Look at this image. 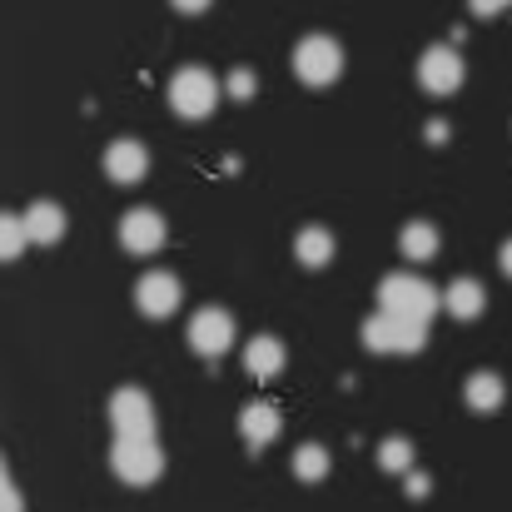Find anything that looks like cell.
I'll list each match as a JSON object with an SVG mask.
<instances>
[{
    "label": "cell",
    "instance_id": "cell-1",
    "mask_svg": "<svg viewBox=\"0 0 512 512\" xmlns=\"http://www.w3.org/2000/svg\"><path fill=\"white\" fill-rule=\"evenodd\" d=\"M110 468H115L120 483H130V488H150V483H160V473H165V448L155 443V433L115 438V448H110Z\"/></svg>",
    "mask_w": 512,
    "mask_h": 512
},
{
    "label": "cell",
    "instance_id": "cell-2",
    "mask_svg": "<svg viewBox=\"0 0 512 512\" xmlns=\"http://www.w3.org/2000/svg\"><path fill=\"white\" fill-rule=\"evenodd\" d=\"M378 309L403 314V319H423V324H428V319L443 309V294H438L428 279H418V274L398 269V274H388V279L378 284Z\"/></svg>",
    "mask_w": 512,
    "mask_h": 512
},
{
    "label": "cell",
    "instance_id": "cell-3",
    "mask_svg": "<svg viewBox=\"0 0 512 512\" xmlns=\"http://www.w3.org/2000/svg\"><path fill=\"white\" fill-rule=\"evenodd\" d=\"M170 110L184 120H209L219 110V80L204 65H184L170 80Z\"/></svg>",
    "mask_w": 512,
    "mask_h": 512
},
{
    "label": "cell",
    "instance_id": "cell-4",
    "mask_svg": "<svg viewBox=\"0 0 512 512\" xmlns=\"http://www.w3.org/2000/svg\"><path fill=\"white\" fill-rule=\"evenodd\" d=\"M294 75H299L304 85H314V90L334 85L343 75V45L334 35H304V40L294 45Z\"/></svg>",
    "mask_w": 512,
    "mask_h": 512
},
{
    "label": "cell",
    "instance_id": "cell-5",
    "mask_svg": "<svg viewBox=\"0 0 512 512\" xmlns=\"http://www.w3.org/2000/svg\"><path fill=\"white\" fill-rule=\"evenodd\" d=\"M363 343H368L373 353H418V348L428 343V324L378 309V314L363 324Z\"/></svg>",
    "mask_w": 512,
    "mask_h": 512
},
{
    "label": "cell",
    "instance_id": "cell-6",
    "mask_svg": "<svg viewBox=\"0 0 512 512\" xmlns=\"http://www.w3.org/2000/svg\"><path fill=\"white\" fill-rule=\"evenodd\" d=\"M463 80H468V65H463V55H458L453 45H428V50H423V60H418V85H423L428 95H453V90H463Z\"/></svg>",
    "mask_w": 512,
    "mask_h": 512
},
{
    "label": "cell",
    "instance_id": "cell-7",
    "mask_svg": "<svg viewBox=\"0 0 512 512\" xmlns=\"http://www.w3.org/2000/svg\"><path fill=\"white\" fill-rule=\"evenodd\" d=\"M110 428H115V438L155 433V403H150V393L135 388V383L115 388V398H110Z\"/></svg>",
    "mask_w": 512,
    "mask_h": 512
},
{
    "label": "cell",
    "instance_id": "cell-8",
    "mask_svg": "<svg viewBox=\"0 0 512 512\" xmlns=\"http://www.w3.org/2000/svg\"><path fill=\"white\" fill-rule=\"evenodd\" d=\"M165 239H170V224H165L160 209H130L120 219V249L125 254H160Z\"/></svg>",
    "mask_w": 512,
    "mask_h": 512
},
{
    "label": "cell",
    "instance_id": "cell-9",
    "mask_svg": "<svg viewBox=\"0 0 512 512\" xmlns=\"http://www.w3.org/2000/svg\"><path fill=\"white\" fill-rule=\"evenodd\" d=\"M135 304H140L145 319H170L174 309L184 304V284L174 279L170 269H150V274H140V284H135Z\"/></svg>",
    "mask_w": 512,
    "mask_h": 512
},
{
    "label": "cell",
    "instance_id": "cell-10",
    "mask_svg": "<svg viewBox=\"0 0 512 512\" xmlns=\"http://www.w3.org/2000/svg\"><path fill=\"white\" fill-rule=\"evenodd\" d=\"M189 348L204 358H219L224 348H234V319L229 309H199L189 319Z\"/></svg>",
    "mask_w": 512,
    "mask_h": 512
},
{
    "label": "cell",
    "instance_id": "cell-11",
    "mask_svg": "<svg viewBox=\"0 0 512 512\" xmlns=\"http://www.w3.org/2000/svg\"><path fill=\"white\" fill-rule=\"evenodd\" d=\"M239 433H244L249 448H269V443H279V433H284V413H279L274 403L254 398V403H244V413H239Z\"/></svg>",
    "mask_w": 512,
    "mask_h": 512
},
{
    "label": "cell",
    "instance_id": "cell-12",
    "mask_svg": "<svg viewBox=\"0 0 512 512\" xmlns=\"http://www.w3.org/2000/svg\"><path fill=\"white\" fill-rule=\"evenodd\" d=\"M105 174H110L115 184H140V179L150 174V150H145L140 140H115V145L105 150Z\"/></svg>",
    "mask_w": 512,
    "mask_h": 512
},
{
    "label": "cell",
    "instance_id": "cell-13",
    "mask_svg": "<svg viewBox=\"0 0 512 512\" xmlns=\"http://www.w3.org/2000/svg\"><path fill=\"white\" fill-rule=\"evenodd\" d=\"M284 363H289V348L274 339V334H259V339H249L244 343V373L249 378H279L284 373Z\"/></svg>",
    "mask_w": 512,
    "mask_h": 512
},
{
    "label": "cell",
    "instance_id": "cell-14",
    "mask_svg": "<svg viewBox=\"0 0 512 512\" xmlns=\"http://www.w3.org/2000/svg\"><path fill=\"white\" fill-rule=\"evenodd\" d=\"M25 229H30V244H60L65 229H70V219H65V209L55 199H35L25 209Z\"/></svg>",
    "mask_w": 512,
    "mask_h": 512
},
{
    "label": "cell",
    "instance_id": "cell-15",
    "mask_svg": "<svg viewBox=\"0 0 512 512\" xmlns=\"http://www.w3.org/2000/svg\"><path fill=\"white\" fill-rule=\"evenodd\" d=\"M443 309H448L453 319L473 324V319L488 309V289H483L478 279H468V274H463V279H453V284L443 289Z\"/></svg>",
    "mask_w": 512,
    "mask_h": 512
},
{
    "label": "cell",
    "instance_id": "cell-16",
    "mask_svg": "<svg viewBox=\"0 0 512 512\" xmlns=\"http://www.w3.org/2000/svg\"><path fill=\"white\" fill-rule=\"evenodd\" d=\"M463 398H468V408H473V413H498V408H503V398H508V383H503L498 373L478 368V373H468Z\"/></svg>",
    "mask_w": 512,
    "mask_h": 512
},
{
    "label": "cell",
    "instance_id": "cell-17",
    "mask_svg": "<svg viewBox=\"0 0 512 512\" xmlns=\"http://www.w3.org/2000/svg\"><path fill=\"white\" fill-rule=\"evenodd\" d=\"M334 249H339V244H334V234H329L324 224H304L299 239H294V254H299L304 269H329Z\"/></svg>",
    "mask_w": 512,
    "mask_h": 512
},
{
    "label": "cell",
    "instance_id": "cell-18",
    "mask_svg": "<svg viewBox=\"0 0 512 512\" xmlns=\"http://www.w3.org/2000/svg\"><path fill=\"white\" fill-rule=\"evenodd\" d=\"M398 249H403L408 264H423V259L438 254V229H433L428 219H408V224L398 229Z\"/></svg>",
    "mask_w": 512,
    "mask_h": 512
},
{
    "label": "cell",
    "instance_id": "cell-19",
    "mask_svg": "<svg viewBox=\"0 0 512 512\" xmlns=\"http://www.w3.org/2000/svg\"><path fill=\"white\" fill-rule=\"evenodd\" d=\"M294 478L299 483H324L329 478V468H334V458H329V448L324 443H304V448H294Z\"/></svg>",
    "mask_w": 512,
    "mask_h": 512
},
{
    "label": "cell",
    "instance_id": "cell-20",
    "mask_svg": "<svg viewBox=\"0 0 512 512\" xmlns=\"http://www.w3.org/2000/svg\"><path fill=\"white\" fill-rule=\"evenodd\" d=\"M25 249H30V229H25V214H10V209H0V264L20 259Z\"/></svg>",
    "mask_w": 512,
    "mask_h": 512
},
{
    "label": "cell",
    "instance_id": "cell-21",
    "mask_svg": "<svg viewBox=\"0 0 512 512\" xmlns=\"http://www.w3.org/2000/svg\"><path fill=\"white\" fill-rule=\"evenodd\" d=\"M378 468L393 473V478H408L413 473V443L408 438H383L378 443Z\"/></svg>",
    "mask_w": 512,
    "mask_h": 512
},
{
    "label": "cell",
    "instance_id": "cell-22",
    "mask_svg": "<svg viewBox=\"0 0 512 512\" xmlns=\"http://www.w3.org/2000/svg\"><path fill=\"white\" fill-rule=\"evenodd\" d=\"M254 90H259V80H254V70H249V65L229 70V95H234V100H249Z\"/></svg>",
    "mask_w": 512,
    "mask_h": 512
},
{
    "label": "cell",
    "instance_id": "cell-23",
    "mask_svg": "<svg viewBox=\"0 0 512 512\" xmlns=\"http://www.w3.org/2000/svg\"><path fill=\"white\" fill-rule=\"evenodd\" d=\"M0 512H20V488L10 483V468L0 458Z\"/></svg>",
    "mask_w": 512,
    "mask_h": 512
},
{
    "label": "cell",
    "instance_id": "cell-24",
    "mask_svg": "<svg viewBox=\"0 0 512 512\" xmlns=\"http://www.w3.org/2000/svg\"><path fill=\"white\" fill-rule=\"evenodd\" d=\"M403 488H408V498H428V488H433V483H428V473H418V468H413V473L403 478Z\"/></svg>",
    "mask_w": 512,
    "mask_h": 512
},
{
    "label": "cell",
    "instance_id": "cell-25",
    "mask_svg": "<svg viewBox=\"0 0 512 512\" xmlns=\"http://www.w3.org/2000/svg\"><path fill=\"white\" fill-rule=\"evenodd\" d=\"M512 0H473V15H498V10H508Z\"/></svg>",
    "mask_w": 512,
    "mask_h": 512
},
{
    "label": "cell",
    "instance_id": "cell-26",
    "mask_svg": "<svg viewBox=\"0 0 512 512\" xmlns=\"http://www.w3.org/2000/svg\"><path fill=\"white\" fill-rule=\"evenodd\" d=\"M174 10H184V15H199V10H209L214 0H170Z\"/></svg>",
    "mask_w": 512,
    "mask_h": 512
},
{
    "label": "cell",
    "instance_id": "cell-27",
    "mask_svg": "<svg viewBox=\"0 0 512 512\" xmlns=\"http://www.w3.org/2000/svg\"><path fill=\"white\" fill-rule=\"evenodd\" d=\"M498 269H503V274H508V279H512V239H508V244H503V249H498Z\"/></svg>",
    "mask_w": 512,
    "mask_h": 512
}]
</instances>
